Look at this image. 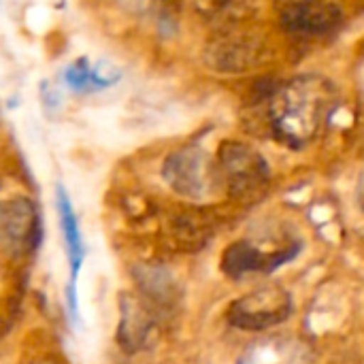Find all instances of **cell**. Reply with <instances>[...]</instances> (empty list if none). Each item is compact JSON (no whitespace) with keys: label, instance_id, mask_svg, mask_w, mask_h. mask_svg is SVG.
Instances as JSON below:
<instances>
[{"label":"cell","instance_id":"obj_1","mask_svg":"<svg viewBox=\"0 0 364 364\" xmlns=\"http://www.w3.org/2000/svg\"><path fill=\"white\" fill-rule=\"evenodd\" d=\"M333 85L322 77H296L282 85L271 98V126L284 143L303 147L316 139L324 126L333 109Z\"/></svg>","mask_w":364,"mask_h":364},{"label":"cell","instance_id":"obj_2","mask_svg":"<svg viewBox=\"0 0 364 364\" xmlns=\"http://www.w3.org/2000/svg\"><path fill=\"white\" fill-rule=\"evenodd\" d=\"M218 171L222 188L239 203L258 200L271 181L267 160L247 143L224 141L218 149Z\"/></svg>","mask_w":364,"mask_h":364},{"label":"cell","instance_id":"obj_3","mask_svg":"<svg viewBox=\"0 0 364 364\" xmlns=\"http://www.w3.org/2000/svg\"><path fill=\"white\" fill-rule=\"evenodd\" d=\"M162 179L188 200H205L222 186L218 162L198 145H186L168 154L162 162Z\"/></svg>","mask_w":364,"mask_h":364},{"label":"cell","instance_id":"obj_4","mask_svg":"<svg viewBox=\"0 0 364 364\" xmlns=\"http://www.w3.org/2000/svg\"><path fill=\"white\" fill-rule=\"evenodd\" d=\"M292 311V299L286 288L277 284H267L237 299L228 307V322L241 331H269L284 320H288Z\"/></svg>","mask_w":364,"mask_h":364},{"label":"cell","instance_id":"obj_5","mask_svg":"<svg viewBox=\"0 0 364 364\" xmlns=\"http://www.w3.org/2000/svg\"><path fill=\"white\" fill-rule=\"evenodd\" d=\"M41 235L38 213L28 198L0 200V250L11 256L30 254Z\"/></svg>","mask_w":364,"mask_h":364},{"label":"cell","instance_id":"obj_6","mask_svg":"<svg viewBox=\"0 0 364 364\" xmlns=\"http://www.w3.org/2000/svg\"><path fill=\"white\" fill-rule=\"evenodd\" d=\"M282 26L301 36H316L335 30L341 11L335 0H273Z\"/></svg>","mask_w":364,"mask_h":364},{"label":"cell","instance_id":"obj_7","mask_svg":"<svg viewBox=\"0 0 364 364\" xmlns=\"http://www.w3.org/2000/svg\"><path fill=\"white\" fill-rule=\"evenodd\" d=\"M264 41L247 32H224L207 47V62L222 73H243L264 58Z\"/></svg>","mask_w":364,"mask_h":364},{"label":"cell","instance_id":"obj_8","mask_svg":"<svg viewBox=\"0 0 364 364\" xmlns=\"http://www.w3.org/2000/svg\"><path fill=\"white\" fill-rule=\"evenodd\" d=\"M239 364H316V354L299 337L267 335L245 348Z\"/></svg>","mask_w":364,"mask_h":364},{"label":"cell","instance_id":"obj_9","mask_svg":"<svg viewBox=\"0 0 364 364\" xmlns=\"http://www.w3.org/2000/svg\"><path fill=\"white\" fill-rule=\"evenodd\" d=\"M299 252L296 245L282 247L277 252H262L250 241H237L226 247L222 256V269L228 277H243L247 273H267L294 258Z\"/></svg>","mask_w":364,"mask_h":364},{"label":"cell","instance_id":"obj_10","mask_svg":"<svg viewBox=\"0 0 364 364\" xmlns=\"http://www.w3.org/2000/svg\"><path fill=\"white\" fill-rule=\"evenodd\" d=\"M156 333V318L141 299L124 294L119 301V324H117V343L124 352L134 354L149 346Z\"/></svg>","mask_w":364,"mask_h":364},{"label":"cell","instance_id":"obj_11","mask_svg":"<svg viewBox=\"0 0 364 364\" xmlns=\"http://www.w3.org/2000/svg\"><path fill=\"white\" fill-rule=\"evenodd\" d=\"M55 209H58V220H60V228H62V239L66 245V256H68V264L73 271V282L83 264L85 258V247H83V237L79 230V220L77 213L73 209V200L70 194L66 192L64 186L55 188Z\"/></svg>","mask_w":364,"mask_h":364},{"label":"cell","instance_id":"obj_12","mask_svg":"<svg viewBox=\"0 0 364 364\" xmlns=\"http://www.w3.org/2000/svg\"><path fill=\"white\" fill-rule=\"evenodd\" d=\"M139 284L143 288V294L149 299V301H156V305H168L171 299H173V279L160 271V269H151V267H141L139 273Z\"/></svg>","mask_w":364,"mask_h":364},{"label":"cell","instance_id":"obj_13","mask_svg":"<svg viewBox=\"0 0 364 364\" xmlns=\"http://www.w3.org/2000/svg\"><path fill=\"white\" fill-rule=\"evenodd\" d=\"M62 83L75 92V94H90L94 92V79H92V60L87 55H81L64 66L62 70Z\"/></svg>","mask_w":364,"mask_h":364},{"label":"cell","instance_id":"obj_14","mask_svg":"<svg viewBox=\"0 0 364 364\" xmlns=\"http://www.w3.org/2000/svg\"><path fill=\"white\" fill-rule=\"evenodd\" d=\"M119 2L130 11H145V9H151L156 0H119Z\"/></svg>","mask_w":364,"mask_h":364},{"label":"cell","instance_id":"obj_15","mask_svg":"<svg viewBox=\"0 0 364 364\" xmlns=\"http://www.w3.org/2000/svg\"><path fill=\"white\" fill-rule=\"evenodd\" d=\"M358 205H360V209L364 211V175L363 179H360V183H358Z\"/></svg>","mask_w":364,"mask_h":364}]
</instances>
